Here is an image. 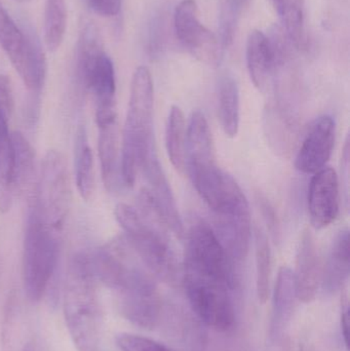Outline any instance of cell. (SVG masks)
<instances>
[{"label":"cell","mask_w":350,"mask_h":351,"mask_svg":"<svg viewBox=\"0 0 350 351\" xmlns=\"http://www.w3.org/2000/svg\"><path fill=\"white\" fill-rule=\"evenodd\" d=\"M296 299L297 294L293 270L289 267H282L277 276L273 294V313L277 324L284 323L289 319Z\"/></svg>","instance_id":"83f0119b"},{"label":"cell","mask_w":350,"mask_h":351,"mask_svg":"<svg viewBox=\"0 0 350 351\" xmlns=\"http://www.w3.org/2000/svg\"><path fill=\"white\" fill-rule=\"evenodd\" d=\"M12 188L14 195L24 193L32 184L35 154L28 140L20 132L12 133Z\"/></svg>","instance_id":"603a6c76"},{"label":"cell","mask_w":350,"mask_h":351,"mask_svg":"<svg viewBox=\"0 0 350 351\" xmlns=\"http://www.w3.org/2000/svg\"><path fill=\"white\" fill-rule=\"evenodd\" d=\"M33 200L43 222L61 231L71 202L67 164L61 152L49 150L45 154Z\"/></svg>","instance_id":"ba28073f"},{"label":"cell","mask_w":350,"mask_h":351,"mask_svg":"<svg viewBox=\"0 0 350 351\" xmlns=\"http://www.w3.org/2000/svg\"><path fill=\"white\" fill-rule=\"evenodd\" d=\"M14 1H16V2H27V1H29V0H14Z\"/></svg>","instance_id":"836d02e7"},{"label":"cell","mask_w":350,"mask_h":351,"mask_svg":"<svg viewBox=\"0 0 350 351\" xmlns=\"http://www.w3.org/2000/svg\"><path fill=\"white\" fill-rule=\"evenodd\" d=\"M295 278L298 300L310 303L316 299L323 280V267L314 235L310 229L302 232L297 251Z\"/></svg>","instance_id":"2e32d148"},{"label":"cell","mask_w":350,"mask_h":351,"mask_svg":"<svg viewBox=\"0 0 350 351\" xmlns=\"http://www.w3.org/2000/svg\"><path fill=\"white\" fill-rule=\"evenodd\" d=\"M115 343L121 351H172L155 340L135 334H118Z\"/></svg>","instance_id":"f546056e"},{"label":"cell","mask_w":350,"mask_h":351,"mask_svg":"<svg viewBox=\"0 0 350 351\" xmlns=\"http://www.w3.org/2000/svg\"><path fill=\"white\" fill-rule=\"evenodd\" d=\"M174 25L177 37L189 53L209 65L219 64L223 49L218 37L201 22L195 0H183L177 5Z\"/></svg>","instance_id":"30bf717a"},{"label":"cell","mask_w":350,"mask_h":351,"mask_svg":"<svg viewBox=\"0 0 350 351\" xmlns=\"http://www.w3.org/2000/svg\"><path fill=\"white\" fill-rule=\"evenodd\" d=\"M256 252V292L259 302L265 304L271 294V251L268 237L262 229H255Z\"/></svg>","instance_id":"484cf974"},{"label":"cell","mask_w":350,"mask_h":351,"mask_svg":"<svg viewBox=\"0 0 350 351\" xmlns=\"http://www.w3.org/2000/svg\"><path fill=\"white\" fill-rule=\"evenodd\" d=\"M183 282L191 308L216 331L232 329L236 321L232 291L236 287L225 278L183 269Z\"/></svg>","instance_id":"52a82bcc"},{"label":"cell","mask_w":350,"mask_h":351,"mask_svg":"<svg viewBox=\"0 0 350 351\" xmlns=\"http://www.w3.org/2000/svg\"><path fill=\"white\" fill-rule=\"evenodd\" d=\"M119 309L123 317L138 327H155L162 311V301L156 285L119 296Z\"/></svg>","instance_id":"ac0fdd59"},{"label":"cell","mask_w":350,"mask_h":351,"mask_svg":"<svg viewBox=\"0 0 350 351\" xmlns=\"http://www.w3.org/2000/svg\"><path fill=\"white\" fill-rule=\"evenodd\" d=\"M74 152H75L74 167H75L76 185L80 196L88 202L94 195L96 177H95L94 156L88 145V133L84 125H79L78 128Z\"/></svg>","instance_id":"7402d4cb"},{"label":"cell","mask_w":350,"mask_h":351,"mask_svg":"<svg viewBox=\"0 0 350 351\" xmlns=\"http://www.w3.org/2000/svg\"><path fill=\"white\" fill-rule=\"evenodd\" d=\"M0 47L30 93V105L38 106L47 77V60L32 31L20 28L0 3Z\"/></svg>","instance_id":"8992f818"},{"label":"cell","mask_w":350,"mask_h":351,"mask_svg":"<svg viewBox=\"0 0 350 351\" xmlns=\"http://www.w3.org/2000/svg\"><path fill=\"white\" fill-rule=\"evenodd\" d=\"M99 128V158L103 182L108 191H114L118 185V129L117 123Z\"/></svg>","instance_id":"ffe728a7"},{"label":"cell","mask_w":350,"mask_h":351,"mask_svg":"<svg viewBox=\"0 0 350 351\" xmlns=\"http://www.w3.org/2000/svg\"><path fill=\"white\" fill-rule=\"evenodd\" d=\"M214 232L234 265L246 260L252 237L250 206L244 192L226 200L214 210Z\"/></svg>","instance_id":"9c48e42d"},{"label":"cell","mask_w":350,"mask_h":351,"mask_svg":"<svg viewBox=\"0 0 350 351\" xmlns=\"http://www.w3.org/2000/svg\"><path fill=\"white\" fill-rule=\"evenodd\" d=\"M59 232L43 222L32 198L23 250V282L25 294L31 302L41 300L55 274L59 259Z\"/></svg>","instance_id":"5b68a950"},{"label":"cell","mask_w":350,"mask_h":351,"mask_svg":"<svg viewBox=\"0 0 350 351\" xmlns=\"http://www.w3.org/2000/svg\"><path fill=\"white\" fill-rule=\"evenodd\" d=\"M115 217L132 249L150 274L164 282L175 284L180 269L171 243V230L148 190L140 191L137 208L119 204L115 208Z\"/></svg>","instance_id":"6da1fadb"},{"label":"cell","mask_w":350,"mask_h":351,"mask_svg":"<svg viewBox=\"0 0 350 351\" xmlns=\"http://www.w3.org/2000/svg\"><path fill=\"white\" fill-rule=\"evenodd\" d=\"M349 303L347 299H342V315H341V331H342L343 340L345 346L349 348Z\"/></svg>","instance_id":"1f68e13d"},{"label":"cell","mask_w":350,"mask_h":351,"mask_svg":"<svg viewBox=\"0 0 350 351\" xmlns=\"http://www.w3.org/2000/svg\"><path fill=\"white\" fill-rule=\"evenodd\" d=\"M12 90L8 76L0 74V213H8L14 200L12 145L10 133Z\"/></svg>","instance_id":"7c38bea8"},{"label":"cell","mask_w":350,"mask_h":351,"mask_svg":"<svg viewBox=\"0 0 350 351\" xmlns=\"http://www.w3.org/2000/svg\"><path fill=\"white\" fill-rule=\"evenodd\" d=\"M335 121L324 115L314 123L296 156L295 167L304 174H316L326 168L335 143Z\"/></svg>","instance_id":"9a60e30c"},{"label":"cell","mask_w":350,"mask_h":351,"mask_svg":"<svg viewBox=\"0 0 350 351\" xmlns=\"http://www.w3.org/2000/svg\"><path fill=\"white\" fill-rule=\"evenodd\" d=\"M90 254L76 255L70 263L64 288L66 326L77 351H101L102 317Z\"/></svg>","instance_id":"7a4b0ae2"},{"label":"cell","mask_w":350,"mask_h":351,"mask_svg":"<svg viewBox=\"0 0 350 351\" xmlns=\"http://www.w3.org/2000/svg\"><path fill=\"white\" fill-rule=\"evenodd\" d=\"M308 213L316 229L332 224L339 214V181L332 168H324L312 177L308 189Z\"/></svg>","instance_id":"5bb4252c"},{"label":"cell","mask_w":350,"mask_h":351,"mask_svg":"<svg viewBox=\"0 0 350 351\" xmlns=\"http://www.w3.org/2000/svg\"><path fill=\"white\" fill-rule=\"evenodd\" d=\"M349 274V233L342 229L335 237L326 265L323 268L322 284L335 291L345 284Z\"/></svg>","instance_id":"44dd1931"},{"label":"cell","mask_w":350,"mask_h":351,"mask_svg":"<svg viewBox=\"0 0 350 351\" xmlns=\"http://www.w3.org/2000/svg\"><path fill=\"white\" fill-rule=\"evenodd\" d=\"M66 28V0H47L45 8V43L49 51H57L61 47Z\"/></svg>","instance_id":"4316f807"},{"label":"cell","mask_w":350,"mask_h":351,"mask_svg":"<svg viewBox=\"0 0 350 351\" xmlns=\"http://www.w3.org/2000/svg\"><path fill=\"white\" fill-rule=\"evenodd\" d=\"M187 125L184 113L178 106H173L166 129V146L168 158L177 172L184 174Z\"/></svg>","instance_id":"d4e9b609"},{"label":"cell","mask_w":350,"mask_h":351,"mask_svg":"<svg viewBox=\"0 0 350 351\" xmlns=\"http://www.w3.org/2000/svg\"><path fill=\"white\" fill-rule=\"evenodd\" d=\"M216 168L218 166L207 119L201 111H195L187 125L185 169L191 181H195Z\"/></svg>","instance_id":"4fadbf2b"},{"label":"cell","mask_w":350,"mask_h":351,"mask_svg":"<svg viewBox=\"0 0 350 351\" xmlns=\"http://www.w3.org/2000/svg\"><path fill=\"white\" fill-rule=\"evenodd\" d=\"M22 351H34V348H33L32 344L28 343L27 346H24Z\"/></svg>","instance_id":"d6a6232c"},{"label":"cell","mask_w":350,"mask_h":351,"mask_svg":"<svg viewBox=\"0 0 350 351\" xmlns=\"http://www.w3.org/2000/svg\"><path fill=\"white\" fill-rule=\"evenodd\" d=\"M88 8L102 16H116L123 8V0H86Z\"/></svg>","instance_id":"4dcf8cb0"},{"label":"cell","mask_w":350,"mask_h":351,"mask_svg":"<svg viewBox=\"0 0 350 351\" xmlns=\"http://www.w3.org/2000/svg\"><path fill=\"white\" fill-rule=\"evenodd\" d=\"M153 82L145 66L134 72L129 108L123 129L121 179L127 187L135 185L148 152L155 147L153 137Z\"/></svg>","instance_id":"3957f363"},{"label":"cell","mask_w":350,"mask_h":351,"mask_svg":"<svg viewBox=\"0 0 350 351\" xmlns=\"http://www.w3.org/2000/svg\"><path fill=\"white\" fill-rule=\"evenodd\" d=\"M250 0H224L219 16V39L222 49L234 43L238 23Z\"/></svg>","instance_id":"f1b7e54d"},{"label":"cell","mask_w":350,"mask_h":351,"mask_svg":"<svg viewBox=\"0 0 350 351\" xmlns=\"http://www.w3.org/2000/svg\"><path fill=\"white\" fill-rule=\"evenodd\" d=\"M246 56L251 80L260 92H264L277 71L275 53L268 36L262 31H252L247 41Z\"/></svg>","instance_id":"e0dca14e"},{"label":"cell","mask_w":350,"mask_h":351,"mask_svg":"<svg viewBox=\"0 0 350 351\" xmlns=\"http://www.w3.org/2000/svg\"><path fill=\"white\" fill-rule=\"evenodd\" d=\"M141 171L145 176L149 188H146L151 195L158 212L162 215L171 232L182 239L184 237V226L179 214L176 199L166 176L158 160L155 147L152 148L142 162Z\"/></svg>","instance_id":"8fae6325"},{"label":"cell","mask_w":350,"mask_h":351,"mask_svg":"<svg viewBox=\"0 0 350 351\" xmlns=\"http://www.w3.org/2000/svg\"><path fill=\"white\" fill-rule=\"evenodd\" d=\"M218 114L227 137H236L240 129V90L230 72H223L218 80Z\"/></svg>","instance_id":"d6986e66"},{"label":"cell","mask_w":350,"mask_h":351,"mask_svg":"<svg viewBox=\"0 0 350 351\" xmlns=\"http://www.w3.org/2000/svg\"><path fill=\"white\" fill-rule=\"evenodd\" d=\"M76 77L82 88L96 101L98 127L116 121V80L114 65L96 25L84 23L76 49Z\"/></svg>","instance_id":"277c9868"},{"label":"cell","mask_w":350,"mask_h":351,"mask_svg":"<svg viewBox=\"0 0 350 351\" xmlns=\"http://www.w3.org/2000/svg\"><path fill=\"white\" fill-rule=\"evenodd\" d=\"M273 6L281 19L292 45L298 49H305V4L304 0H273Z\"/></svg>","instance_id":"cb8c5ba5"}]
</instances>
